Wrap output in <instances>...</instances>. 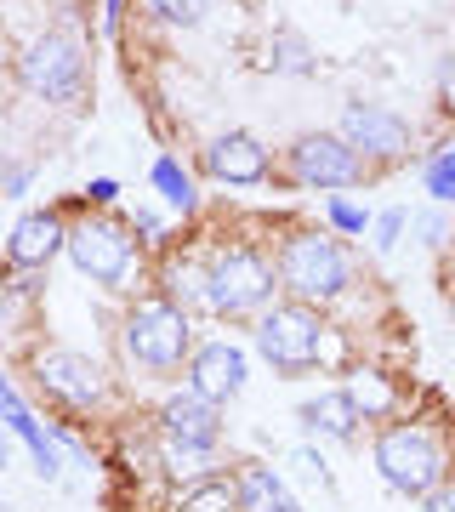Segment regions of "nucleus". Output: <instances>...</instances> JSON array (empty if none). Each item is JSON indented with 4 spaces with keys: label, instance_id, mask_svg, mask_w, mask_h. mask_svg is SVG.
Returning a JSON list of instances; mask_svg holds the SVG:
<instances>
[{
    "label": "nucleus",
    "instance_id": "1",
    "mask_svg": "<svg viewBox=\"0 0 455 512\" xmlns=\"http://www.w3.org/2000/svg\"><path fill=\"white\" fill-rule=\"evenodd\" d=\"M120 342H126L131 365L160 370V376L177 370L182 359H194V325H188V313H182L171 296H143V302L126 313Z\"/></svg>",
    "mask_w": 455,
    "mask_h": 512
},
{
    "label": "nucleus",
    "instance_id": "2",
    "mask_svg": "<svg viewBox=\"0 0 455 512\" xmlns=\"http://www.w3.org/2000/svg\"><path fill=\"white\" fill-rule=\"evenodd\" d=\"M279 285L296 296V302H330V296L347 291V279H353V262H347L342 239L319 234V228H302V234L285 239V251H279Z\"/></svg>",
    "mask_w": 455,
    "mask_h": 512
},
{
    "label": "nucleus",
    "instance_id": "3",
    "mask_svg": "<svg viewBox=\"0 0 455 512\" xmlns=\"http://www.w3.org/2000/svg\"><path fill=\"white\" fill-rule=\"evenodd\" d=\"M256 353H262L273 370L302 376V370H313L319 353H325V319H319L308 302H279V308H268L262 325H256Z\"/></svg>",
    "mask_w": 455,
    "mask_h": 512
},
{
    "label": "nucleus",
    "instance_id": "4",
    "mask_svg": "<svg viewBox=\"0 0 455 512\" xmlns=\"http://www.w3.org/2000/svg\"><path fill=\"white\" fill-rule=\"evenodd\" d=\"M376 467L399 495H421V501L444 484V450L427 427H387L376 439Z\"/></svg>",
    "mask_w": 455,
    "mask_h": 512
},
{
    "label": "nucleus",
    "instance_id": "5",
    "mask_svg": "<svg viewBox=\"0 0 455 512\" xmlns=\"http://www.w3.org/2000/svg\"><path fill=\"white\" fill-rule=\"evenodd\" d=\"M268 296H273V268L251 245H228V251L211 256V268H205V302L217 313L239 319V313L268 308Z\"/></svg>",
    "mask_w": 455,
    "mask_h": 512
},
{
    "label": "nucleus",
    "instance_id": "6",
    "mask_svg": "<svg viewBox=\"0 0 455 512\" xmlns=\"http://www.w3.org/2000/svg\"><path fill=\"white\" fill-rule=\"evenodd\" d=\"M23 86L46 103H80L86 97V57L69 35H40L23 52Z\"/></svg>",
    "mask_w": 455,
    "mask_h": 512
},
{
    "label": "nucleus",
    "instance_id": "7",
    "mask_svg": "<svg viewBox=\"0 0 455 512\" xmlns=\"http://www.w3.org/2000/svg\"><path fill=\"white\" fill-rule=\"evenodd\" d=\"M291 177L302 188H353L364 183V154L347 148L336 131H308L291 143Z\"/></svg>",
    "mask_w": 455,
    "mask_h": 512
},
{
    "label": "nucleus",
    "instance_id": "8",
    "mask_svg": "<svg viewBox=\"0 0 455 512\" xmlns=\"http://www.w3.org/2000/svg\"><path fill=\"white\" fill-rule=\"evenodd\" d=\"M69 256L74 268L91 279V285H126L131 279V262H137V251H131V239L120 222H80V228H69Z\"/></svg>",
    "mask_w": 455,
    "mask_h": 512
},
{
    "label": "nucleus",
    "instance_id": "9",
    "mask_svg": "<svg viewBox=\"0 0 455 512\" xmlns=\"http://www.w3.org/2000/svg\"><path fill=\"white\" fill-rule=\"evenodd\" d=\"M336 137H342L347 148L370 154V160H399L404 148H410V120L382 109V103H347Z\"/></svg>",
    "mask_w": 455,
    "mask_h": 512
},
{
    "label": "nucleus",
    "instance_id": "10",
    "mask_svg": "<svg viewBox=\"0 0 455 512\" xmlns=\"http://www.w3.org/2000/svg\"><path fill=\"white\" fill-rule=\"evenodd\" d=\"M35 382L52 393V399L74 404V410H91V404H103L109 382H103V370L91 365L86 353H69V348H52L35 359Z\"/></svg>",
    "mask_w": 455,
    "mask_h": 512
},
{
    "label": "nucleus",
    "instance_id": "11",
    "mask_svg": "<svg viewBox=\"0 0 455 512\" xmlns=\"http://www.w3.org/2000/svg\"><path fill=\"white\" fill-rule=\"evenodd\" d=\"M160 427H165V439H171V450H182V456H205L211 444L222 439V410L205 393H177V399H165L160 410Z\"/></svg>",
    "mask_w": 455,
    "mask_h": 512
},
{
    "label": "nucleus",
    "instance_id": "12",
    "mask_svg": "<svg viewBox=\"0 0 455 512\" xmlns=\"http://www.w3.org/2000/svg\"><path fill=\"white\" fill-rule=\"evenodd\" d=\"M205 171L217 183H234V188H251L268 177V148L256 143L251 131H222L205 143Z\"/></svg>",
    "mask_w": 455,
    "mask_h": 512
},
{
    "label": "nucleus",
    "instance_id": "13",
    "mask_svg": "<svg viewBox=\"0 0 455 512\" xmlns=\"http://www.w3.org/2000/svg\"><path fill=\"white\" fill-rule=\"evenodd\" d=\"M188 376H194V393L222 404L245 387V353H239L234 342H205V348H194V359H188Z\"/></svg>",
    "mask_w": 455,
    "mask_h": 512
},
{
    "label": "nucleus",
    "instance_id": "14",
    "mask_svg": "<svg viewBox=\"0 0 455 512\" xmlns=\"http://www.w3.org/2000/svg\"><path fill=\"white\" fill-rule=\"evenodd\" d=\"M63 239H69V234H63V222H57L52 211H29V217L12 228V245H6V256H12L18 268H46Z\"/></svg>",
    "mask_w": 455,
    "mask_h": 512
},
{
    "label": "nucleus",
    "instance_id": "15",
    "mask_svg": "<svg viewBox=\"0 0 455 512\" xmlns=\"http://www.w3.org/2000/svg\"><path fill=\"white\" fill-rule=\"evenodd\" d=\"M234 501H239V512H302L296 495L285 490V478L273 473V467H245V473L234 478Z\"/></svg>",
    "mask_w": 455,
    "mask_h": 512
},
{
    "label": "nucleus",
    "instance_id": "16",
    "mask_svg": "<svg viewBox=\"0 0 455 512\" xmlns=\"http://www.w3.org/2000/svg\"><path fill=\"white\" fill-rule=\"evenodd\" d=\"M302 427L347 444L353 433H359V404H353V393H319V399L302 404Z\"/></svg>",
    "mask_w": 455,
    "mask_h": 512
},
{
    "label": "nucleus",
    "instance_id": "17",
    "mask_svg": "<svg viewBox=\"0 0 455 512\" xmlns=\"http://www.w3.org/2000/svg\"><path fill=\"white\" fill-rule=\"evenodd\" d=\"M0 410H6V421H12V433H18L23 444H29V456H35V467H40V478H57V450H52V439L40 433V421L23 410V399L6 387L0 393Z\"/></svg>",
    "mask_w": 455,
    "mask_h": 512
},
{
    "label": "nucleus",
    "instance_id": "18",
    "mask_svg": "<svg viewBox=\"0 0 455 512\" xmlns=\"http://www.w3.org/2000/svg\"><path fill=\"white\" fill-rule=\"evenodd\" d=\"M148 177H154V188H160V200L171 205V211H194V200H200V194H194V177H188L171 154H165V160H154V171H148Z\"/></svg>",
    "mask_w": 455,
    "mask_h": 512
},
{
    "label": "nucleus",
    "instance_id": "19",
    "mask_svg": "<svg viewBox=\"0 0 455 512\" xmlns=\"http://www.w3.org/2000/svg\"><path fill=\"white\" fill-rule=\"evenodd\" d=\"M177 512H239L234 484H228V478H200V484H188V490H182Z\"/></svg>",
    "mask_w": 455,
    "mask_h": 512
},
{
    "label": "nucleus",
    "instance_id": "20",
    "mask_svg": "<svg viewBox=\"0 0 455 512\" xmlns=\"http://www.w3.org/2000/svg\"><path fill=\"white\" fill-rule=\"evenodd\" d=\"M268 69L279 74H313V52H308V40L296 35V29H279L268 46Z\"/></svg>",
    "mask_w": 455,
    "mask_h": 512
},
{
    "label": "nucleus",
    "instance_id": "21",
    "mask_svg": "<svg viewBox=\"0 0 455 512\" xmlns=\"http://www.w3.org/2000/svg\"><path fill=\"white\" fill-rule=\"evenodd\" d=\"M347 393H353V404H359L364 416H382L387 404H393V387H387L376 370H359V382L347 387Z\"/></svg>",
    "mask_w": 455,
    "mask_h": 512
},
{
    "label": "nucleus",
    "instance_id": "22",
    "mask_svg": "<svg viewBox=\"0 0 455 512\" xmlns=\"http://www.w3.org/2000/svg\"><path fill=\"white\" fill-rule=\"evenodd\" d=\"M148 12L165 23H177V29H194V23L211 12V0H148Z\"/></svg>",
    "mask_w": 455,
    "mask_h": 512
},
{
    "label": "nucleus",
    "instance_id": "23",
    "mask_svg": "<svg viewBox=\"0 0 455 512\" xmlns=\"http://www.w3.org/2000/svg\"><path fill=\"white\" fill-rule=\"evenodd\" d=\"M427 194L438 205H455V148H444L438 160H427Z\"/></svg>",
    "mask_w": 455,
    "mask_h": 512
},
{
    "label": "nucleus",
    "instance_id": "24",
    "mask_svg": "<svg viewBox=\"0 0 455 512\" xmlns=\"http://www.w3.org/2000/svg\"><path fill=\"white\" fill-rule=\"evenodd\" d=\"M330 228H342V234H364V228H370V211H359L353 200H330Z\"/></svg>",
    "mask_w": 455,
    "mask_h": 512
},
{
    "label": "nucleus",
    "instance_id": "25",
    "mask_svg": "<svg viewBox=\"0 0 455 512\" xmlns=\"http://www.w3.org/2000/svg\"><path fill=\"white\" fill-rule=\"evenodd\" d=\"M399 234H404V211H382V217H376V251H393Z\"/></svg>",
    "mask_w": 455,
    "mask_h": 512
},
{
    "label": "nucleus",
    "instance_id": "26",
    "mask_svg": "<svg viewBox=\"0 0 455 512\" xmlns=\"http://www.w3.org/2000/svg\"><path fill=\"white\" fill-rule=\"evenodd\" d=\"M29 194V165H0V200Z\"/></svg>",
    "mask_w": 455,
    "mask_h": 512
},
{
    "label": "nucleus",
    "instance_id": "27",
    "mask_svg": "<svg viewBox=\"0 0 455 512\" xmlns=\"http://www.w3.org/2000/svg\"><path fill=\"white\" fill-rule=\"evenodd\" d=\"M427 512H455V484H438V490L427 495Z\"/></svg>",
    "mask_w": 455,
    "mask_h": 512
},
{
    "label": "nucleus",
    "instance_id": "28",
    "mask_svg": "<svg viewBox=\"0 0 455 512\" xmlns=\"http://www.w3.org/2000/svg\"><path fill=\"white\" fill-rule=\"evenodd\" d=\"M86 200H97V205H114V200H120V188H114L109 177H97V183L86 188Z\"/></svg>",
    "mask_w": 455,
    "mask_h": 512
},
{
    "label": "nucleus",
    "instance_id": "29",
    "mask_svg": "<svg viewBox=\"0 0 455 512\" xmlns=\"http://www.w3.org/2000/svg\"><path fill=\"white\" fill-rule=\"evenodd\" d=\"M438 92H444V103L455 109V57L444 63V69H438Z\"/></svg>",
    "mask_w": 455,
    "mask_h": 512
},
{
    "label": "nucleus",
    "instance_id": "30",
    "mask_svg": "<svg viewBox=\"0 0 455 512\" xmlns=\"http://www.w3.org/2000/svg\"><path fill=\"white\" fill-rule=\"evenodd\" d=\"M421 234H427V245H438L444 239V217H421Z\"/></svg>",
    "mask_w": 455,
    "mask_h": 512
},
{
    "label": "nucleus",
    "instance_id": "31",
    "mask_svg": "<svg viewBox=\"0 0 455 512\" xmlns=\"http://www.w3.org/2000/svg\"><path fill=\"white\" fill-rule=\"evenodd\" d=\"M120 6H126V0H109V29H114V18H120Z\"/></svg>",
    "mask_w": 455,
    "mask_h": 512
},
{
    "label": "nucleus",
    "instance_id": "32",
    "mask_svg": "<svg viewBox=\"0 0 455 512\" xmlns=\"http://www.w3.org/2000/svg\"><path fill=\"white\" fill-rule=\"evenodd\" d=\"M0 467H6V450H0Z\"/></svg>",
    "mask_w": 455,
    "mask_h": 512
}]
</instances>
